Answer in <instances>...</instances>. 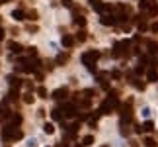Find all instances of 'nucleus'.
Instances as JSON below:
<instances>
[{
    "mask_svg": "<svg viewBox=\"0 0 158 147\" xmlns=\"http://www.w3.org/2000/svg\"><path fill=\"white\" fill-rule=\"evenodd\" d=\"M115 108H119V100H117V92H115V90H111V92H109V96L106 98V102L100 106V112H98V114H111Z\"/></svg>",
    "mask_w": 158,
    "mask_h": 147,
    "instance_id": "obj_1",
    "label": "nucleus"
},
{
    "mask_svg": "<svg viewBox=\"0 0 158 147\" xmlns=\"http://www.w3.org/2000/svg\"><path fill=\"white\" fill-rule=\"evenodd\" d=\"M102 57V53L96 51V49H90V51L82 53V63L86 65V69H88L90 73H96V61Z\"/></svg>",
    "mask_w": 158,
    "mask_h": 147,
    "instance_id": "obj_2",
    "label": "nucleus"
},
{
    "mask_svg": "<svg viewBox=\"0 0 158 147\" xmlns=\"http://www.w3.org/2000/svg\"><path fill=\"white\" fill-rule=\"evenodd\" d=\"M2 137H4V141H18V139L23 137L22 129H20V126H6L4 129H2Z\"/></svg>",
    "mask_w": 158,
    "mask_h": 147,
    "instance_id": "obj_3",
    "label": "nucleus"
},
{
    "mask_svg": "<svg viewBox=\"0 0 158 147\" xmlns=\"http://www.w3.org/2000/svg\"><path fill=\"white\" fill-rule=\"evenodd\" d=\"M129 47H131V41H129V39L115 43V45H113V57H127V55H131Z\"/></svg>",
    "mask_w": 158,
    "mask_h": 147,
    "instance_id": "obj_4",
    "label": "nucleus"
},
{
    "mask_svg": "<svg viewBox=\"0 0 158 147\" xmlns=\"http://www.w3.org/2000/svg\"><path fill=\"white\" fill-rule=\"evenodd\" d=\"M60 110H63V116H66V118H74L78 114V106L76 104H65Z\"/></svg>",
    "mask_w": 158,
    "mask_h": 147,
    "instance_id": "obj_5",
    "label": "nucleus"
},
{
    "mask_svg": "<svg viewBox=\"0 0 158 147\" xmlns=\"http://www.w3.org/2000/svg\"><path fill=\"white\" fill-rule=\"evenodd\" d=\"M117 22L115 14H102V18H100V24L102 26H113Z\"/></svg>",
    "mask_w": 158,
    "mask_h": 147,
    "instance_id": "obj_6",
    "label": "nucleus"
},
{
    "mask_svg": "<svg viewBox=\"0 0 158 147\" xmlns=\"http://www.w3.org/2000/svg\"><path fill=\"white\" fill-rule=\"evenodd\" d=\"M51 96H53V98H55V100H65L66 96H68V90H66L65 86H63V88H57V90H55V92H53Z\"/></svg>",
    "mask_w": 158,
    "mask_h": 147,
    "instance_id": "obj_7",
    "label": "nucleus"
},
{
    "mask_svg": "<svg viewBox=\"0 0 158 147\" xmlns=\"http://www.w3.org/2000/svg\"><path fill=\"white\" fill-rule=\"evenodd\" d=\"M8 82H10V86H12V88H18V90H20V86H22V81H20L18 76H14V75L8 76Z\"/></svg>",
    "mask_w": 158,
    "mask_h": 147,
    "instance_id": "obj_8",
    "label": "nucleus"
},
{
    "mask_svg": "<svg viewBox=\"0 0 158 147\" xmlns=\"http://www.w3.org/2000/svg\"><path fill=\"white\" fill-rule=\"evenodd\" d=\"M8 49L12 53H14V55H18V53H22L23 51V47L22 45H20V43H16V41H12V43H8Z\"/></svg>",
    "mask_w": 158,
    "mask_h": 147,
    "instance_id": "obj_9",
    "label": "nucleus"
},
{
    "mask_svg": "<svg viewBox=\"0 0 158 147\" xmlns=\"http://www.w3.org/2000/svg\"><path fill=\"white\" fill-rule=\"evenodd\" d=\"M60 43H63L65 47H72V45H74V37H72V35H63Z\"/></svg>",
    "mask_w": 158,
    "mask_h": 147,
    "instance_id": "obj_10",
    "label": "nucleus"
},
{
    "mask_svg": "<svg viewBox=\"0 0 158 147\" xmlns=\"http://www.w3.org/2000/svg\"><path fill=\"white\" fill-rule=\"evenodd\" d=\"M12 18H14L16 22H22V20H25V12H23V10H14V12H12Z\"/></svg>",
    "mask_w": 158,
    "mask_h": 147,
    "instance_id": "obj_11",
    "label": "nucleus"
},
{
    "mask_svg": "<svg viewBox=\"0 0 158 147\" xmlns=\"http://www.w3.org/2000/svg\"><path fill=\"white\" fill-rule=\"evenodd\" d=\"M146 14H149V18H154V16L158 14V6H156V2H150L149 10H146Z\"/></svg>",
    "mask_w": 158,
    "mask_h": 147,
    "instance_id": "obj_12",
    "label": "nucleus"
},
{
    "mask_svg": "<svg viewBox=\"0 0 158 147\" xmlns=\"http://www.w3.org/2000/svg\"><path fill=\"white\" fill-rule=\"evenodd\" d=\"M51 118L55 120V122H60V120H63V110H60V108L51 110Z\"/></svg>",
    "mask_w": 158,
    "mask_h": 147,
    "instance_id": "obj_13",
    "label": "nucleus"
},
{
    "mask_svg": "<svg viewBox=\"0 0 158 147\" xmlns=\"http://www.w3.org/2000/svg\"><path fill=\"white\" fill-rule=\"evenodd\" d=\"M66 61H68V53H59V55H57V59H55L57 65H65Z\"/></svg>",
    "mask_w": 158,
    "mask_h": 147,
    "instance_id": "obj_14",
    "label": "nucleus"
},
{
    "mask_svg": "<svg viewBox=\"0 0 158 147\" xmlns=\"http://www.w3.org/2000/svg\"><path fill=\"white\" fill-rule=\"evenodd\" d=\"M98 82H100V86H102V88H109V81H107V76L106 75H98Z\"/></svg>",
    "mask_w": 158,
    "mask_h": 147,
    "instance_id": "obj_15",
    "label": "nucleus"
},
{
    "mask_svg": "<svg viewBox=\"0 0 158 147\" xmlns=\"http://www.w3.org/2000/svg\"><path fill=\"white\" fill-rule=\"evenodd\" d=\"M22 123V116L20 114H10V126H20Z\"/></svg>",
    "mask_w": 158,
    "mask_h": 147,
    "instance_id": "obj_16",
    "label": "nucleus"
},
{
    "mask_svg": "<svg viewBox=\"0 0 158 147\" xmlns=\"http://www.w3.org/2000/svg\"><path fill=\"white\" fill-rule=\"evenodd\" d=\"M146 79H149V82L158 81V73H156V69H149V73H146Z\"/></svg>",
    "mask_w": 158,
    "mask_h": 147,
    "instance_id": "obj_17",
    "label": "nucleus"
},
{
    "mask_svg": "<svg viewBox=\"0 0 158 147\" xmlns=\"http://www.w3.org/2000/svg\"><path fill=\"white\" fill-rule=\"evenodd\" d=\"M150 2H154V0H139V8L143 10V12H146L150 6Z\"/></svg>",
    "mask_w": 158,
    "mask_h": 147,
    "instance_id": "obj_18",
    "label": "nucleus"
},
{
    "mask_svg": "<svg viewBox=\"0 0 158 147\" xmlns=\"http://www.w3.org/2000/svg\"><path fill=\"white\" fill-rule=\"evenodd\" d=\"M74 24L76 26H80V28H84V26H86V18H84V16H74Z\"/></svg>",
    "mask_w": 158,
    "mask_h": 147,
    "instance_id": "obj_19",
    "label": "nucleus"
},
{
    "mask_svg": "<svg viewBox=\"0 0 158 147\" xmlns=\"http://www.w3.org/2000/svg\"><path fill=\"white\" fill-rule=\"evenodd\" d=\"M146 47H149V53H152V55H156V53H158V45L154 41H149V43H146Z\"/></svg>",
    "mask_w": 158,
    "mask_h": 147,
    "instance_id": "obj_20",
    "label": "nucleus"
},
{
    "mask_svg": "<svg viewBox=\"0 0 158 147\" xmlns=\"http://www.w3.org/2000/svg\"><path fill=\"white\" fill-rule=\"evenodd\" d=\"M43 132H45V133H49V135H51V133H55V126H53L51 122H47L45 126H43Z\"/></svg>",
    "mask_w": 158,
    "mask_h": 147,
    "instance_id": "obj_21",
    "label": "nucleus"
},
{
    "mask_svg": "<svg viewBox=\"0 0 158 147\" xmlns=\"http://www.w3.org/2000/svg\"><path fill=\"white\" fill-rule=\"evenodd\" d=\"M152 129H154L152 120H149V122H144V123H143V132H152Z\"/></svg>",
    "mask_w": 158,
    "mask_h": 147,
    "instance_id": "obj_22",
    "label": "nucleus"
},
{
    "mask_svg": "<svg viewBox=\"0 0 158 147\" xmlns=\"http://www.w3.org/2000/svg\"><path fill=\"white\" fill-rule=\"evenodd\" d=\"M90 106H92V104H90V100H88V98H84L82 102L78 104V108H80V110H90Z\"/></svg>",
    "mask_w": 158,
    "mask_h": 147,
    "instance_id": "obj_23",
    "label": "nucleus"
},
{
    "mask_svg": "<svg viewBox=\"0 0 158 147\" xmlns=\"http://www.w3.org/2000/svg\"><path fill=\"white\" fill-rule=\"evenodd\" d=\"M92 143H94V135H86V137L82 139V145H84V147H90Z\"/></svg>",
    "mask_w": 158,
    "mask_h": 147,
    "instance_id": "obj_24",
    "label": "nucleus"
},
{
    "mask_svg": "<svg viewBox=\"0 0 158 147\" xmlns=\"http://www.w3.org/2000/svg\"><path fill=\"white\" fill-rule=\"evenodd\" d=\"M143 143H144L146 147H156V141H154L152 137H144V139H143Z\"/></svg>",
    "mask_w": 158,
    "mask_h": 147,
    "instance_id": "obj_25",
    "label": "nucleus"
},
{
    "mask_svg": "<svg viewBox=\"0 0 158 147\" xmlns=\"http://www.w3.org/2000/svg\"><path fill=\"white\" fill-rule=\"evenodd\" d=\"M25 16H28V20H31V22H35V20H37V12H35V10H29Z\"/></svg>",
    "mask_w": 158,
    "mask_h": 147,
    "instance_id": "obj_26",
    "label": "nucleus"
},
{
    "mask_svg": "<svg viewBox=\"0 0 158 147\" xmlns=\"http://www.w3.org/2000/svg\"><path fill=\"white\" fill-rule=\"evenodd\" d=\"M8 100H18V88H12V90H10Z\"/></svg>",
    "mask_w": 158,
    "mask_h": 147,
    "instance_id": "obj_27",
    "label": "nucleus"
},
{
    "mask_svg": "<svg viewBox=\"0 0 158 147\" xmlns=\"http://www.w3.org/2000/svg\"><path fill=\"white\" fill-rule=\"evenodd\" d=\"M37 96H41V98H47V88H45V86H39V88H37Z\"/></svg>",
    "mask_w": 158,
    "mask_h": 147,
    "instance_id": "obj_28",
    "label": "nucleus"
},
{
    "mask_svg": "<svg viewBox=\"0 0 158 147\" xmlns=\"http://www.w3.org/2000/svg\"><path fill=\"white\" fill-rule=\"evenodd\" d=\"M60 2H63V6H65V8H76L72 0H60Z\"/></svg>",
    "mask_w": 158,
    "mask_h": 147,
    "instance_id": "obj_29",
    "label": "nucleus"
},
{
    "mask_svg": "<svg viewBox=\"0 0 158 147\" xmlns=\"http://www.w3.org/2000/svg\"><path fill=\"white\" fill-rule=\"evenodd\" d=\"M6 116H10V114H8V110H6V108H4V106L0 104V120H4V118H6Z\"/></svg>",
    "mask_w": 158,
    "mask_h": 147,
    "instance_id": "obj_30",
    "label": "nucleus"
},
{
    "mask_svg": "<svg viewBox=\"0 0 158 147\" xmlns=\"http://www.w3.org/2000/svg\"><path fill=\"white\" fill-rule=\"evenodd\" d=\"M33 100H35L33 94H25V96H23V102H25V104H33Z\"/></svg>",
    "mask_w": 158,
    "mask_h": 147,
    "instance_id": "obj_31",
    "label": "nucleus"
},
{
    "mask_svg": "<svg viewBox=\"0 0 158 147\" xmlns=\"http://www.w3.org/2000/svg\"><path fill=\"white\" fill-rule=\"evenodd\" d=\"M84 96H86V98H92V96H94V88H86V90H84Z\"/></svg>",
    "mask_w": 158,
    "mask_h": 147,
    "instance_id": "obj_32",
    "label": "nucleus"
},
{
    "mask_svg": "<svg viewBox=\"0 0 158 147\" xmlns=\"http://www.w3.org/2000/svg\"><path fill=\"white\" fill-rule=\"evenodd\" d=\"M28 55H29V57H35V55H37L35 47H28Z\"/></svg>",
    "mask_w": 158,
    "mask_h": 147,
    "instance_id": "obj_33",
    "label": "nucleus"
},
{
    "mask_svg": "<svg viewBox=\"0 0 158 147\" xmlns=\"http://www.w3.org/2000/svg\"><path fill=\"white\" fill-rule=\"evenodd\" d=\"M76 39H78V41H84V39H86V32H78Z\"/></svg>",
    "mask_w": 158,
    "mask_h": 147,
    "instance_id": "obj_34",
    "label": "nucleus"
},
{
    "mask_svg": "<svg viewBox=\"0 0 158 147\" xmlns=\"http://www.w3.org/2000/svg\"><path fill=\"white\" fill-rule=\"evenodd\" d=\"M150 32H154V33H158V22H154L152 26H150Z\"/></svg>",
    "mask_w": 158,
    "mask_h": 147,
    "instance_id": "obj_35",
    "label": "nucleus"
},
{
    "mask_svg": "<svg viewBox=\"0 0 158 147\" xmlns=\"http://www.w3.org/2000/svg\"><path fill=\"white\" fill-rule=\"evenodd\" d=\"M135 73H137V75H141V73H144V67H143V65H139V67H137V69H135Z\"/></svg>",
    "mask_w": 158,
    "mask_h": 147,
    "instance_id": "obj_36",
    "label": "nucleus"
},
{
    "mask_svg": "<svg viewBox=\"0 0 158 147\" xmlns=\"http://www.w3.org/2000/svg\"><path fill=\"white\" fill-rule=\"evenodd\" d=\"M111 76H113V79H119V76H121V73H119V71H117V69H115V71L111 73Z\"/></svg>",
    "mask_w": 158,
    "mask_h": 147,
    "instance_id": "obj_37",
    "label": "nucleus"
},
{
    "mask_svg": "<svg viewBox=\"0 0 158 147\" xmlns=\"http://www.w3.org/2000/svg\"><path fill=\"white\" fill-rule=\"evenodd\" d=\"M2 39H4V29L0 28V41H2Z\"/></svg>",
    "mask_w": 158,
    "mask_h": 147,
    "instance_id": "obj_38",
    "label": "nucleus"
},
{
    "mask_svg": "<svg viewBox=\"0 0 158 147\" xmlns=\"http://www.w3.org/2000/svg\"><path fill=\"white\" fill-rule=\"evenodd\" d=\"M98 2H100V0H90V4H92V8H94L96 4H98Z\"/></svg>",
    "mask_w": 158,
    "mask_h": 147,
    "instance_id": "obj_39",
    "label": "nucleus"
},
{
    "mask_svg": "<svg viewBox=\"0 0 158 147\" xmlns=\"http://www.w3.org/2000/svg\"><path fill=\"white\" fill-rule=\"evenodd\" d=\"M0 2H10V0H0Z\"/></svg>",
    "mask_w": 158,
    "mask_h": 147,
    "instance_id": "obj_40",
    "label": "nucleus"
},
{
    "mask_svg": "<svg viewBox=\"0 0 158 147\" xmlns=\"http://www.w3.org/2000/svg\"><path fill=\"white\" fill-rule=\"evenodd\" d=\"M103 147H107V145H103Z\"/></svg>",
    "mask_w": 158,
    "mask_h": 147,
    "instance_id": "obj_41",
    "label": "nucleus"
},
{
    "mask_svg": "<svg viewBox=\"0 0 158 147\" xmlns=\"http://www.w3.org/2000/svg\"><path fill=\"white\" fill-rule=\"evenodd\" d=\"M0 4H2V2H0Z\"/></svg>",
    "mask_w": 158,
    "mask_h": 147,
    "instance_id": "obj_42",
    "label": "nucleus"
}]
</instances>
